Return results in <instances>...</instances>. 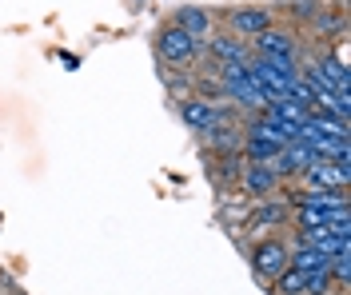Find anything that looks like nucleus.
<instances>
[{
	"instance_id": "obj_1",
	"label": "nucleus",
	"mask_w": 351,
	"mask_h": 295,
	"mask_svg": "<svg viewBox=\"0 0 351 295\" xmlns=\"http://www.w3.org/2000/svg\"><path fill=\"white\" fill-rule=\"evenodd\" d=\"M287 259H291V244L280 240V235H260L252 248H247V264H252V275L260 283H276L280 275L287 272Z\"/></svg>"
},
{
	"instance_id": "obj_2",
	"label": "nucleus",
	"mask_w": 351,
	"mask_h": 295,
	"mask_svg": "<svg viewBox=\"0 0 351 295\" xmlns=\"http://www.w3.org/2000/svg\"><path fill=\"white\" fill-rule=\"evenodd\" d=\"M247 48H252V56L276 60V64H284V68H300V36H295L291 28L271 24V28H267V32H260V36H256Z\"/></svg>"
},
{
	"instance_id": "obj_3",
	"label": "nucleus",
	"mask_w": 351,
	"mask_h": 295,
	"mask_svg": "<svg viewBox=\"0 0 351 295\" xmlns=\"http://www.w3.org/2000/svg\"><path fill=\"white\" fill-rule=\"evenodd\" d=\"M247 76L263 88L267 100H287V96H291V84L300 80V68H284V64H276V60L252 56V60H247Z\"/></svg>"
},
{
	"instance_id": "obj_4",
	"label": "nucleus",
	"mask_w": 351,
	"mask_h": 295,
	"mask_svg": "<svg viewBox=\"0 0 351 295\" xmlns=\"http://www.w3.org/2000/svg\"><path fill=\"white\" fill-rule=\"evenodd\" d=\"M156 52H160V60H164V64L184 68V64H192L199 52H204V40H192L184 28H176V24L168 21L160 32H156Z\"/></svg>"
},
{
	"instance_id": "obj_5",
	"label": "nucleus",
	"mask_w": 351,
	"mask_h": 295,
	"mask_svg": "<svg viewBox=\"0 0 351 295\" xmlns=\"http://www.w3.org/2000/svg\"><path fill=\"white\" fill-rule=\"evenodd\" d=\"M351 183V159H315L295 188H315V192H348Z\"/></svg>"
},
{
	"instance_id": "obj_6",
	"label": "nucleus",
	"mask_w": 351,
	"mask_h": 295,
	"mask_svg": "<svg viewBox=\"0 0 351 295\" xmlns=\"http://www.w3.org/2000/svg\"><path fill=\"white\" fill-rule=\"evenodd\" d=\"M271 24H276V8H263V4H240L228 12V32L240 36L243 44L256 40L260 32H267Z\"/></svg>"
},
{
	"instance_id": "obj_7",
	"label": "nucleus",
	"mask_w": 351,
	"mask_h": 295,
	"mask_svg": "<svg viewBox=\"0 0 351 295\" xmlns=\"http://www.w3.org/2000/svg\"><path fill=\"white\" fill-rule=\"evenodd\" d=\"M180 120L196 132V136H204V132H212L216 124H223V120H232V112H223L216 100H204V96H188V100H180Z\"/></svg>"
},
{
	"instance_id": "obj_8",
	"label": "nucleus",
	"mask_w": 351,
	"mask_h": 295,
	"mask_svg": "<svg viewBox=\"0 0 351 295\" xmlns=\"http://www.w3.org/2000/svg\"><path fill=\"white\" fill-rule=\"evenodd\" d=\"M236 183H240L252 200H267V196H276V192L284 188V180L271 172V164H247V159H243Z\"/></svg>"
},
{
	"instance_id": "obj_9",
	"label": "nucleus",
	"mask_w": 351,
	"mask_h": 295,
	"mask_svg": "<svg viewBox=\"0 0 351 295\" xmlns=\"http://www.w3.org/2000/svg\"><path fill=\"white\" fill-rule=\"evenodd\" d=\"M204 52L216 60V68H223V64H247L252 60V48L243 44L240 36H232V32H212L204 40Z\"/></svg>"
},
{
	"instance_id": "obj_10",
	"label": "nucleus",
	"mask_w": 351,
	"mask_h": 295,
	"mask_svg": "<svg viewBox=\"0 0 351 295\" xmlns=\"http://www.w3.org/2000/svg\"><path fill=\"white\" fill-rule=\"evenodd\" d=\"M311 164H315V152L307 148L304 140H291L284 152L271 159V172H276V176H280V180L287 183V180H300L307 168H311Z\"/></svg>"
},
{
	"instance_id": "obj_11",
	"label": "nucleus",
	"mask_w": 351,
	"mask_h": 295,
	"mask_svg": "<svg viewBox=\"0 0 351 295\" xmlns=\"http://www.w3.org/2000/svg\"><path fill=\"white\" fill-rule=\"evenodd\" d=\"M287 220H291V204H287L284 196H267V200H260V207L247 216V231H276V227H287Z\"/></svg>"
},
{
	"instance_id": "obj_12",
	"label": "nucleus",
	"mask_w": 351,
	"mask_h": 295,
	"mask_svg": "<svg viewBox=\"0 0 351 295\" xmlns=\"http://www.w3.org/2000/svg\"><path fill=\"white\" fill-rule=\"evenodd\" d=\"M172 24L176 28H184L192 40H208V36L216 32V16H212V8H199V4H184V8H176Z\"/></svg>"
},
{
	"instance_id": "obj_13",
	"label": "nucleus",
	"mask_w": 351,
	"mask_h": 295,
	"mask_svg": "<svg viewBox=\"0 0 351 295\" xmlns=\"http://www.w3.org/2000/svg\"><path fill=\"white\" fill-rule=\"evenodd\" d=\"M240 140H243V128H240V124H232V120H223V124H216L212 132H204V144L212 148V156L240 152Z\"/></svg>"
},
{
	"instance_id": "obj_14",
	"label": "nucleus",
	"mask_w": 351,
	"mask_h": 295,
	"mask_svg": "<svg viewBox=\"0 0 351 295\" xmlns=\"http://www.w3.org/2000/svg\"><path fill=\"white\" fill-rule=\"evenodd\" d=\"M271 295H307V272L287 268V272L271 283Z\"/></svg>"
},
{
	"instance_id": "obj_15",
	"label": "nucleus",
	"mask_w": 351,
	"mask_h": 295,
	"mask_svg": "<svg viewBox=\"0 0 351 295\" xmlns=\"http://www.w3.org/2000/svg\"><path fill=\"white\" fill-rule=\"evenodd\" d=\"M240 168H243V156H240V152H228V156H212V176H216V180H223V176H228V183H236Z\"/></svg>"
}]
</instances>
